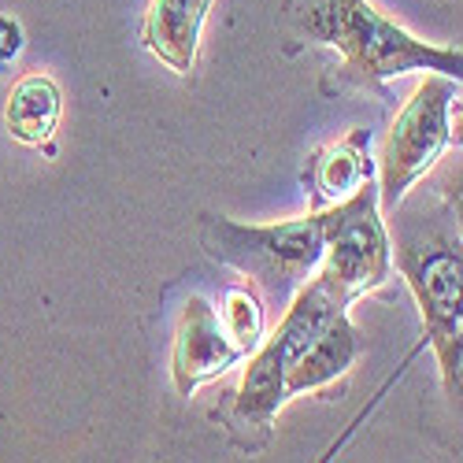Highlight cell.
Here are the masks:
<instances>
[{"instance_id": "obj_1", "label": "cell", "mask_w": 463, "mask_h": 463, "mask_svg": "<svg viewBox=\"0 0 463 463\" xmlns=\"http://www.w3.org/2000/svg\"><path fill=\"white\" fill-rule=\"evenodd\" d=\"M300 30L341 52L345 71L360 82H385L408 71H434L459 82V49H438L382 19L367 0H312L300 12Z\"/></svg>"}, {"instance_id": "obj_2", "label": "cell", "mask_w": 463, "mask_h": 463, "mask_svg": "<svg viewBox=\"0 0 463 463\" xmlns=\"http://www.w3.org/2000/svg\"><path fill=\"white\" fill-rule=\"evenodd\" d=\"M204 249L212 260L241 271L263 300L286 307L323 260V215L312 212L271 226H245L226 215H208Z\"/></svg>"}, {"instance_id": "obj_3", "label": "cell", "mask_w": 463, "mask_h": 463, "mask_svg": "<svg viewBox=\"0 0 463 463\" xmlns=\"http://www.w3.org/2000/svg\"><path fill=\"white\" fill-rule=\"evenodd\" d=\"M393 263L415 293L422 330L438 356L445 393L459 397V345H463V260L459 230L411 226L393 245Z\"/></svg>"}, {"instance_id": "obj_4", "label": "cell", "mask_w": 463, "mask_h": 463, "mask_svg": "<svg viewBox=\"0 0 463 463\" xmlns=\"http://www.w3.org/2000/svg\"><path fill=\"white\" fill-rule=\"evenodd\" d=\"M459 115V82L449 74H427L397 111L378 156V208L397 212L408 189L427 175L452 145V119Z\"/></svg>"}, {"instance_id": "obj_5", "label": "cell", "mask_w": 463, "mask_h": 463, "mask_svg": "<svg viewBox=\"0 0 463 463\" xmlns=\"http://www.w3.org/2000/svg\"><path fill=\"white\" fill-rule=\"evenodd\" d=\"M323 260L316 275L345 300L378 289L393 275V241L378 208V182H364L349 201L323 208Z\"/></svg>"}, {"instance_id": "obj_6", "label": "cell", "mask_w": 463, "mask_h": 463, "mask_svg": "<svg viewBox=\"0 0 463 463\" xmlns=\"http://www.w3.org/2000/svg\"><path fill=\"white\" fill-rule=\"evenodd\" d=\"M238 360H245V356L238 353V345L226 337L219 312L204 297H189L182 304V316L175 326V345H171V378H175L178 397H193V390H197L201 382L219 378Z\"/></svg>"}, {"instance_id": "obj_7", "label": "cell", "mask_w": 463, "mask_h": 463, "mask_svg": "<svg viewBox=\"0 0 463 463\" xmlns=\"http://www.w3.org/2000/svg\"><path fill=\"white\" fill-rule=\"evenodd\" d=\"M212 12V0H148L141 23V42L152 56H160L171 71L189 74L197 63L201 30Z\"/></svg>"}, {"instance_id": "obj_8", "label": "cell", "mask_w": 463, "mask_h": 463, "mask_svg": "<svg viewBox=\"0 0 463 463\" xmlns=\"http://www.w3.org/2000/svg\"><path fill=\"white\" fill-rule=\"evenodd\" d=\"M360 353H364V337H360L356 323L349 319V312H337L312 341H307V349L286 371V393L300 397V393L326 390L330 382H337L356 364Z\"/></svg>"}, {"instance_id": "obj_9", "label": "cell", "mask_w": 463, "mask_h": 463, "mask_svg": "<svg viewBox=\"0 0 463 463\" xmlns=\"http://www.w3.org/2000/svg\"><path fill=\"white\" fill-rule=\"evenodd\" d=\"M286 364L267 341H260L249 353V367L234 393V422L245 430H256L260 441L271 434L275 415L286 404Z\"/></svg>"}, {"instance_id": "obj_10", "label": "cell", "mask_w": 463, "mask_h": 463, "mask_svg": "<svg viewBox=\"0 0 463 463\" xmlns=\"http://www.w3.org/2000/svg\"><path fill=\"white\" fill-rule=\"evenodd\" d=\"M371 178H374V164L367 156V134L353 130L349 137L326 145L312 160V201L316 208H334L349 201Z\"/></svg>"}, {"instance_id": "obj_11", "label": "cell", "mask_w": 463, "mask_h": 463, "mask_svg": "<svg viewBox=\"0 0 463 463\" xmlns=\"http://www.w3.org/2000/svg\"><path fill=\"white\" fill-rule=\"evenodd\" d=\"M60 108H63V97L49 74H26V79L15 82V90L8 93L5 123H8L15 141L45 145L60 123Z\"/></svg>"}, {"instance_id": "obj_12", "label": "cell", "mask_w": 463, "mask_h": 463, "mask_svg": "<svg viewBox=\"0 0 463 463\" xmlns=\"http://www.w3.org/2000/svg\"><path fill=\"white\" fill-rule=\"evenodd\" d=\"M222 330L226 337L238 345V353L249 356L267 334V307L263 297L256 293V286H230L222 293Z\"/></svg>"}]
</instances>
